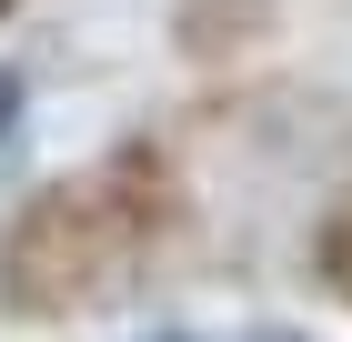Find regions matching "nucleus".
<instances>
[{
    "instance_id": "nucleus-1",
    "label": "nucleus",
    "mask_w": 352,
    "mask_h": 342,
    "mask_svg": "<svg viewBox=\"0 0 352 342\" xmlns=\"http://www.w3.org/2000/svg\"><path fill=\"white\" fill-rule=\"evenodd\" d=\"M182 211H191V182H182V161H171V141L121 131L81 171H51L0 222V312L10 322L101 312L111 292H131L171 252Z\"/></svg>"
},
{
    "instance_id": "nucleus-2",
    "label": "nucleus",
    "mask_w": 352,
    "mask_h": 342,
    "mask_svg": "<svg viewBox=\"0 0 352 342\" xmlns=\"http://www.w3.org/2000/svg\"><path fill=\"white\" fill-rule=\"evenodd\" d=\"M272 21H282V0H171V51L191 71H232L272 41Z\"/></svg>"
},
{
    "instance_id": "nucleus-3",
    "label": "nucleus",
    "mask_w": 352,
    "mask_h": 342,
    "mask_svg": "<svg viewBox=\"0 0 352 342\" xmlns=\"http://www.w3.org/2000/svg\"><path fill=\"white\" fill-rule=\"evenodd\" d=\"M302 262H312V282H322L332 302L352 312V182L332 191L322 211H312V242H302Z\"/></svg>"
},
{
    "instance_id": "nucleus-4",
    "label": "nucleus",
    "mask_w": 352,
    "mask_h": 342,
    "mask_svg": "<svg viewBox=\"0 0 352 342\" xmlns=\"http://www.w3.org/2000/svg\"><path fill=\"white\" fill-rule=\"evenodd\" d=\"M21 121H30V71L0 61V171H10V151H21Z\"/></svg>"
},
{
    "instance_id": "nucleus-5",
    "label": "nucleus",
    "mask_w": 352,
    "mask_h": 342,
    "mask_svg": "<svg viewBox=\"0 0 352 342\" xmlns=\"http://www.w3.org/2000/svg\"><path fill=\"white\" fill-rule=\"evenodd\" d=\"M141 342H312L292 322H262V332H141Z\"/></svg>"
}]
</instances>
